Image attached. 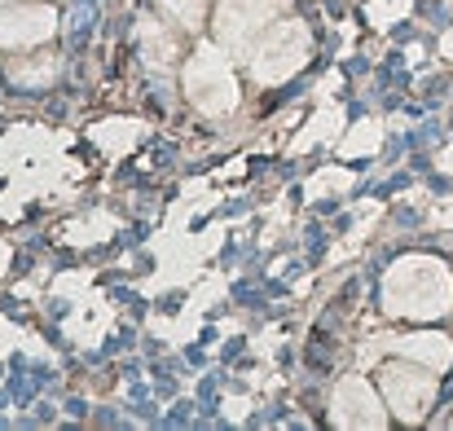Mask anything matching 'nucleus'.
Masks as SVG:
<instances>
[{
    "mask_svg": "<svg viewBox=\"0 0 453 431\" xmlns=\"http://www.w3.org/2000/svg\"><path fill=\"white\" fill-rule=\"evenodd\" d=\"M383 308L405 321H436L453 308V273L432 256H405L383 278Z\"/></svg>",
    "mask_w": 453,
    "mask_h": 431,
    "instance_id": "1",
    "label": "nucleus"
},
{
    "mask_svg": "<svg viewBox=\"0 0 453 431\" xmlns=\"http://www.w3.org/2000/svg\"><path fill=\"white\" fill-rule=\"evenodd\" d=\"M308 53H312V40H308L303 22H291V18L287 22H273L256 40V49H251V75L260 84H282L296 71H303Z\"/></svg>",
    "mask_w": 453,
    "mask_h": 431,
    "instance_id": "2",
    "label": "nucleus"
},
{
    "mask_svg": "<svg viewBox=\"0 0 453 431\" xmlns=\"http://www.w3.org/2000/svg\"><path fill=\"white\" fill-rule=\"evenodd\" d=\"M185 93H189V102L203 111V115H229L234 106H238V80H234V71H229V62H225V53L220 49H211V44H203L189 62H185Z\"/></svg>",
    "mask_w": 453,
    "mask_h": 431,
    "instance_id": "3",
    "label": "nucleus"
},
{
    "mask_svg": "<svg viewBox=\"0 0 453 431\" xmlns=\"http://www.w3.org/2000/svg\"><path fill=\"white\" fill-rule=\"evenodd\" d=\"M379 388H383L388 405L396 410V419L418 423L436 401V370H427L418 361H396V366H383Z\"/></svg>",
    "mask_w": 453,
    "mask_h": 431,
    "instance_id": "4",
    "label": "nucleus"
},
{
    "mask_svg": "<svg viewBox=\"0 0 453 431\" xmlns=\"http://www.w3.org/2000/svg\"><path fill=\"white\" fill-rule=\"evenodd\" d=\"M278 0H220L216 9V40L234 53H251L256 40L273 27Z\"/></svg>",
    "mask_w": 453,
    "mask_h": 431,
    "instance_id": "5",
    "label": "nucleus"
},
{
    "mask_svg": "<svg viewBox=\"0 0 453 431\" xmlns=\"http://www.w3.org/2000/svg\"><path fill=\"white\" fill-rule=\"evenodd\" d=\"M330 419H334L339 427H383V423H388V414H383V405H379V392H374L365 379H357V374L334 388V396H330Z\"/></svg>",
    "mask_w": 453,
    "mask_h": 431,
    "instance_id": "6",
    "label": "nucleus"
},
{
    "mask_svg": "<svg viewBox=\"0 0 453 431\" xmlns=\"http://www.w3.org/2000/svg\"><path fill=\"white\" fill-rule=\"evenodd\" d=\"M58 13L49 4H13L0 13V44L4 49H35L53 35Z\"/></svg>",
    "mask_w": 453,
    "mask_h": 431,
    "instance_id": "7",
    "label": "nucleus"
},
{
    "mask_svg": "<svg viewBox=\"0 0 453 431\" xmlns=\"http://www.w3.org/2000/svg\"><path fill=\"white\" fill-rule=\"evenodd\" d=\"M392 343V352L396 357H405V361H418V366H427V370H449L453 361V343L445 335H436V330H423V335H396V339H388Z\"/></svg>",
    "mask_w": 453,
    "mask_h": 431,
    "instance_id": "8",
    "label": "nucleus"
},
{
    "mask_svg": "<svg viewBox=\"0 0 453 431\" xmlns=\"http://www.w3.org/2000/svg\"><path fill=\"white\" fill-rule=\"evenodd\" d=\"M163 4V13L167 18H176V27H198V18H203V9H207V0H158Z\"/></svg>",
    "mask_w": 453,
    "mask_h": 431,
    "instance_id": "9",
    "label": "nucleus"
},
{
    "mask_svg": "<svg viewBox=\"0 0 453 431\" xmlns=\"http://www.w3.org/2000/svg\"><path fill=\"white\" fill-rule=\"evenodd\" d=\"M146 53H154V66H172L176 58V40H167L158 22H146Z\"/></svg>",
    "mask_w": 453,
    "mask_h": 431,
    "instance_id": "10",
    "label": "nucleus"
},
{
    "mask_svg": "<svg viewBox=\"0 0 453 431\" xmlns=\"http://www.w3.org/2000/svg\"><path fill=\"white\" fill-rule=\"evenodd\" d=\"M0 4H9V0H0Z\"/></svg>",
    "mask_w": 453,
    "mask_h": 431,
    "instance_id": "11",
    "label": "nucleus"
}]
</instances>
